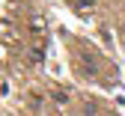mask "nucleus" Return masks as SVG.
<instances>
[{
	"label": "nucleus",
	"mask_w": 125,
	"mask_h": 116,
	"mask_svg": "<svg viewBox=\"0 0 125 116\" xmlns=\"http://www.w3.org/2000/svg\"><path fill=\"white\" fill-rule=\"evenodd\" d=\"M77 57H81V63H83V74L86 77H95L98 74V57L92 54V51H81Z\"/></svg>",
	"instance_id": "obj_1"
},
{
	"label": "nucleus",
	"mask_w": 125,
	"mask_h": 116,
	"mask_svg": "<svg viewBox=\"0 0 125 116\" xmlns=\"http://www.w3.org/2000/svg\"><path fill=\"white\" fill-rule=\"evenodd\" d=\"M74 6H77V9H92V6H95V0H77Z\"/></svg>",
	"instance_id": "obj_6"
},
{
	"label": "nucleus",
	"mask_w": 125,
	"mask_h": 116,
	"mask_svg": "<svg viewBox=\"0 0 125 116\" xmlns=\"http://www.w3.org/2000/svg\"><path fill=\"white\" fill-rule=\"evenodd\" d=\"M69 107V92H54V110H66Z\"/></svg>",
	"instance_id": "obj_3"
},
{
	"label": "nucleus",
	"mask_w": 125,
	"mask_h": 116,
	"mask_svg": "<svg viewBox=\"0 0 125 116\" xmlns=\"http://www.w3.org/2000/svg\"><path fill=\"white\" fill-rule=\"evenodd\" d=\"M30 33H33V36H42V33H45V21L33 18V21H30Z\"/></svg>",
	"instance_id": "obj_4"
},
{
	"label": "nucleus",
	"mask_w": 125,
	"mask_h": 116,
	"mask_svg": "<svg viewBox=\"0 0 125 116\" xmlns=\"http://www.w3.org/2000/svg\"><path fill=\"white\" fill-rule=\"evenodd\" d=\"M27 57H30V63H33V65L45 63V48H42V45H33V48L27 51Z\"/></svg>",
	"instance_id": "obj_2"
},
{
	"label": "nucleus",
	"mask_w": 125,
	"mask_h": 116,
	"mask_svg": "<svg viewBox=\"0 0 125 116\" xmlns=\"http://www.w3.org/2000/svg\"><path fill=\"white\" fill-rule=\"evenodd\" d=\"M30 107H33V110H42V107H45V98L33 95V101H30Z\"/></svg>",
	"instance_id": "obj_5"
}]
</instances>
